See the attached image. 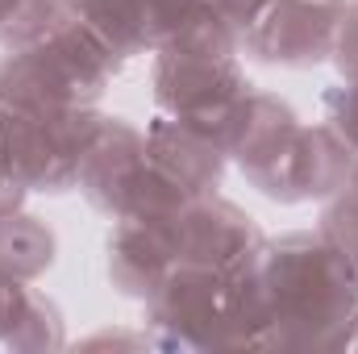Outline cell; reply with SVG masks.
<instances>
[]
</instances>
